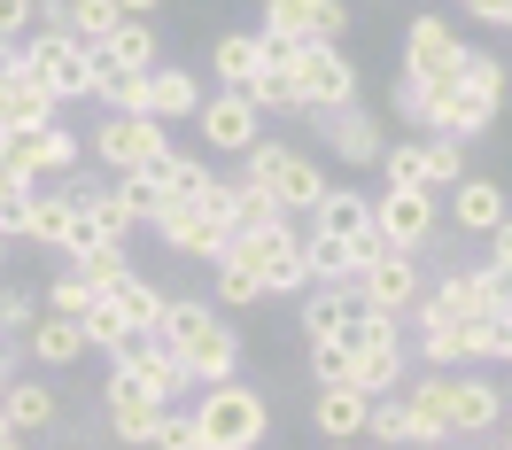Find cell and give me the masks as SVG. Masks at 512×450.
I'll use <instances>...</instances> for the list:
<instances>
[{
    "mask_svg": "<svg viewBox=\"0 0 512 450\" xmlns=\"http://www.w3.org/2000/svg\"><path fill=\"white\" fill-rule=\"evenodd\" d=\"M218 303H233V311H249V303H264V280H256L241 257H218Z\"/></svg>",
    "mask_w": 512,
    "mask_h": 450,
    "instance_id": "obj_41",
    "label": "cell"
},
{
    "mask_svg": "<svg viewBox=\"0 0 512 450\" xmlns=\"http://www.w3.org/2000/svg\"><path fill=\"white\" fill-rule=\"evenodd\" d=\"M404 381H412V350H404V342H388V350H357L350 388H365V396H396Z\"/></svg>",
    "mask_w": 512,
    "mask_h": 450,
    "instance_id": "obj_30",
    "label": "cell"
},
{
    "mask_svg": "<svg viewBox=\"0 0 512 450\" xmlns=\"http://www.w3.org/2000/svg\"><path fill=\"white\" fill-rule=\"evenodd\" d=\"M458 179H466V140L427 132V140H419V187L435 194V187H458Z\"/></svg>",
    "mask_w": 512,
    "mask_h": 450,
    "instance_id": "obj_34",
    "label": "cell"
},
{
    "mask_svg": "<svg viewBox=\"0 0 512 450\" xmlns=\"http://www.w3.org/2000/svg\"><path fill=\"white\" fill-rule=\"evenodd\" d=\"M0 39H32V0H0Z\"/></svg>",
    "mask_w": 512,
    "mask_h": 450,
    "instance_id": "obj_50",
    "label": "cell"
},
{
    "mask_svg": "<svg viewBox=\"0 0 512 450\" xmlns=\"http://www.w3.org/2000/svg\"><path fill=\"white\" fill-rule=\"evenodd\" d=\"M109 194H117V210H125L132 225H156L163 210H171V194H163L156 171H125V179H109Z\"/></svg>",
    "mask_w": 512,
    "mask_h": 450,
    "instance_id": "obj_32",
    "label": "cell"
},
{
    "mask_svg": "<svg viewBox=\"0 0 512 450\" xmlns=\"http://www.w3.org/2000/svg\"><path fill=\"white\" fill-rule=\"evenodd\" d=\"M311 125H319L326 140V156H342V163H381V125L365 117V109H311Z\"/></svg>",
    "mask_w": 512,
    "mask_h": 450,
    "instance_id": "obj_17",
    "label": "cell"
},
{
    "mask_svg": "<svg viewBox=\"0 0 512 450\" xmlns=\"http://www.w3.org/2000/svg\"><path fill=\"white\" fill-rule=\"evenodd\" d=\"M194 109H202V78H194V70H179V63L148 70V117H156V125H179Z\"/></svg>",
    "mask_w": 512,
    "mask_h": 450,
    "instance_id": "obj_24",
    "label": "cell"
},
{
    "mask_svg": "<svg viewBox=\"0 0 512 450\" xmlns=\"http://www.w3.org/2000/svg\"><path fill=\"white\" fill-rule=\"evenodd\" d=\"M101 295H109V311L125 319V334H156L163 303H171V295H163L156 280H148V272H125V280H109Z\"/></svg>",
    "mask_w": 512,
    "mask_h": 450,
    "instance_id": "obj_25",
    "label": "cell"
},
{
    "mask_svg": "<svg viewBox=\"0 0 512 450\" xmlns=\"http://www.w3.org/2000/svg\"><path fill=\"white\" fill-rule=\"evenodd\" d=\"M0 163H8L16 179H32V187H47V179H63L70 163H78V132H70V125L0 132Z\"/></svg>",
    "mask_w": 512,
    "mask_h": 450,
    "instance_id": "obj_8",
    "label": "cell"
},
{
    "mask_svg": "<svg viewBox=\"0 0 512 450\" xmlns=\"http://www.w3.org/2000/svg\"><path fill=\"white\" fill-rule=\"evenodd\" d=\"M505 427V388L481 373H450V435H489Z\"/></svg>",
    "mask_w": 512,
    "mask_h": 450,
    "instance_id": "obj_18",
    "label": "cell"
},
{
    "mask_svg": "<svg viewBox=\"0 0 512 450\" xmlns=\"http://www.w3.org/2000/svg\"><path fill=\"white\" fill-rule=\"evenodd\" d=\"M272 225H288V210H280L264 187L233 179V233H272Z\"/></svg>",
    "mask_w": 512,
    "mask_h": 450,
    "instance_id": "obj_35",
    "label": "cell"
},
{
    "mask_svg": "<svg viewBox=\"0 0 512 450\" xmlns=\"http://www.w3.org/2000/svg\"><path fill=\"white\" fill-rule=\"evenodd\" d=\"M78 334H86V350H117V342H125V319L109 311V295H94V311L78 319Z\"/></svg>",
    "mask_w": 512,
    "mask_h": 450,
    "instance_id": "obj_45",
    "label": "cell"
},
{
    "mask_svg": "<svg viewBox=\"0 0 512 450\" xmlns=\"http://www.w3.org/2000/svg\"><path fill=\"white\" fill-rule=\"evenodd\" d=\"M225 257H241L264 280V295H295L311 288V264H303V218L272 225V233H225Z\"/></svg>",
    "mask_w": 512,
    "mask_h": 450,
    "instance_id": "obj_4",
    "label": "cell"
},
{
    "mask_svg": "<svg viewBox=\"0 0 512 450\" xmlns=\"http://www.w3.org/2000/svg\"><path fill=\"white\" fill-rule=\"evenodd\" d=\"M481 241H489V257H481V264H489L497 280H512V218L497 225V233H481Z\"/></svg>",
    "mask_w": 512,
    "mask_h": 450,
    "instance_id": "obj_49",
    "label": "cell"
},
{
    "mask_svg": "<svg viewBox=\"0 0 512 450\" xmlns=\"http://www.w3.org/2000/svg\"><path fill=\"white\" fill-rule=\"evenodd\" d=\"M24 350H32L47 373H63V365H78V357H86V334H78V319H55V311H39L32 334H24Z\"/></svg>",
    "mask_w": 512,
    "mask_h": 450,
    "instance_id": "obj_28",
    "label": "cell"
},
{
    "mask_svg": "<svg viewBox=\"0 0 512 450\" xmlns=\"http://www.w3.org/2000/svg\"><path fill=\"white\" fill-rule=\"evenodd\" d=\"M427 132H443V140H474V132L497 125V109H505V63L497 55H481V47H466V63H458V78L450 86H427Z\"/></svg>",
    "mask_w": 512,
    "mask_h": 450,
    "instance_id": "obj_1",
    "label": "cell"
},
{
    "mask_svg": "<svg viewBox=\"0 0 512 450\" xmlns=\"http://www.w3.org/2000/svg\"><path fill=\"white\" fill-rule=\"evenodd\" d=\"M24 70H32L55 101H94V86H101V55H86V47L63 39V32H32L24 39Z\"/></svg>",
    "mask_w": 512,
    "mask_h": 450,
    "instance_id": "obj_5",
    "label": "cell"
},
{
    "mask_svg": "<svg viewBox=\"0 0 512 450\" xmlns=\"http://www.w3.org/2000/svg\"><path fill=\"white\" fill-rule=\"evenodd\" d=\"M55 109H63V101L47 94V86H39L32 70H8V78H0V132H32V125H55Z\"/></svg>",
    "mask_w": 512,
    "mask_h": 450,
    "instance_id": "obj_21",
    "label": "cell"
},
{
    "mask_svg": "<svg viewBox=\"0 0 512 450\" xmlns=\"http://www.w3.org/2000/svg\"><path fill=\"white\" fill-rule=\"evenodd\" d=\"M156 419L163 412H109V443L117 450H148L156 443Z\"/></svg>",
    "mask_w": 512,
    "mask_h": 450,
    "instance_id": "obj_46",
    "label": "cell"
},
{
    "mask_svg": "<svg viewBox=\"0 0 512 450\" xmlns=\"http://www.w3.org/2000/svg\"><path fill=\"white\" fill-rule=\"evenodd\" d=\"M94 156L109 163V179H125V171H156L163 156H171V125H156V117H101L94 132Z\"/></svg>",
    "mask_w": 512,
    "mask_h": 450,
    "instance_id": "obj_7",
    "label": "cell"
},
{
    "mask_svg": "<svg viewBox=\"0 0 512 450\" xmlns=\"http://www.w3.org/2000/svg\"><path fill=\"white\" fill-rule=\"evenodd\" d=\"M156 179H163V194H171V202H194V194L210 187V163H202V156H179V148H171V156L156 163Z\"/></svg>",
    "mask_w": 512,
    "mask_h": 450,
    "instance_id": "obj_36",
    "label": "cell"
},
{
    "mask_svg": "<svg viewBox=\"0 0 512 450\" xmlns=\"http://www.w3.org/2000/svg\"><path fill=\"white\" fill-rule=\"evenodd\" d=\"M55 419H63V396L47 381H8L0 388V427H8V435H55Z\"/></svg>",
    "mask_w": 512,
    "mask_h": 450,
    "instance_id": "obj_19",
    "label": "cell"
},
{
    "mask_svg": "<svg viewBox=\"0 0 512 450\" xmlns=\"http://www.w3.org/2000/svg\"><path fill=\"white\" fill-rule=\"evenodd\" d=\"M233 179H249V187H264L288 218H311V202L326 194V171L311 148H295V140H256V148H241V171Z\"/></svg>",
    "mask_w": 512,
    "mask_h": 450,
    "instance_id": "obj_2",
    "label": "cell"
},
{
    "mask_svg": "<svg viewBox=\"0 0 512 450\" xmlns=\"http://www.w3.org/2000/svg\"><path fill=\"white\" fill-rule=\"evenodd\" d=\"M8 70H24V39H0V78Z\"/></svg>",
    "mask_w": 512,
    "mask_h": 450,
    "instance_id": "obj_52",
    "label": "cell"
},
{
    "mask_svg": "<svg viewBox=\"0 0 512 450\" xmlns=\"http://www.w3.org/2000/svg\"><path fill=\"white\" fill-rule=\"evenodd\" d=\"M70 218H78V210H70V194L55 187H39L32 194V210H24V241H39V249H63V233H70Z\"/></svg>",
    "mask_w": 512,
    "mask_h": 450,
    "instance_id": "obj_33",
    "label": "cell"
},
{
    "mask_svg": "<svg viewBox=\"0 0 512 450\" xmlns=\"http://www.w3.org/2000/svg\"><path fill=\"white\" fill-rule=\"evenodd\" d=\"M187 381H202V388L241 381V334H233V326H218V334H210V342L187 357Z\"/></svg>",
    "mask_w": 512,
    "mask_h": 450,
    "instance_id": "obj_31",
    "label": "cell"
},
{
    "mask_svg": "<svg viewBox=\"0 0 512 450\" xmlns=\"http://www.w3.org/2000/svg\"><path fill=\"white\" fill-rule=\"evenodd\" d=\"M0 450H24V435H8V427H0Z\"/></svg>",
    "mask_w": 512,
    "mask_h": 450,
    "instance_id": "obj_53",
    "label": "cell"
},
{
    "mask_svg": "<svg viewBox=\"0 0 512 450\" xmlns=\"http://www.w3.org/2000/svg\"><path fill=\"white\" fill-rule=\"evenodd\" d=\"M350 8L342 0H264V39H288V47H342Z\"/></svg>",
    "mask_w": 512,
    "mask_h": 450,
    "instance_id": "obj_10",
    "label": "cell"
},
{
    "mask_svg": "<svg viewBox=\"0 0 512 450\" xmlns=\"http://www.w3.org/2000/svg\"><path fill=\"white\" fill-rule=\"evenodd\" d=\"M194 125H202V148H218V156H241V148H256V140H264V109H256L249 94L218 86V94H202Z\"/></svg>",
    "mask_w": 512,
    "mask_h": 450,
    "instance_id": "obj_11",
    "label": "cell"
},
{
    "mask_svg": "<svg viewBox=\"0 0 512 450\" xmlns=\"http://www.w3.org/2000/svg\"><path fill=\"white\" fill-rule=\"evenodd\" d=\"M0 264H8V233H0Z\"/></svg>",
    "mask_w": 512,
    "mask_h": 450,
    "instance_id": "obj_55",
    "label": "cell"
},
{
    "mask_svg": "<svg viewBox=\"0 0 512 450\" xmlns=\"http://www.w3.org/2000/svg\"><path fill=\"white\" fill-rule=\"evenodd\" d=\"M32 179H16L8 163H0V233H24V210H32Z\"/></svg>",
    "mask_w": 512,
    "mask_h": 450,
    "instance_id": "obj_44",
    "label": "cell"
},
{
    "mask_svg": "<svg viewBox=\"0 0 512 450\" xmlns=\"http://www.w3.org/2000/svg\"><path fill=\"white\" fill-rule=\"evenodd\" d=\"M101 63L109 70H156L163 63L156 55V24H148V16H117L109 39H101Z\"/></svg>",
    "mask_w": 512,
    "mask_h": 450,
    "instance_id": "obj_26",
    "label": "cell"
},
{
    "mask_svg": "<svg viewBox=\"0 0 512 450\" xmlns=\"http://www.w3.org/2000/svg\"><path fill=\"white\" fill-rule=\"evenodd\" d=\"M264 427H272V404H264V388H249V381H218V388H202V404H194L202 450H256Z\"/></svg>",
    "mask_w": 512,
    "mask_h": 450,
    "instance_id": "obj_3",
    "label": "cell"
},
{
    "mask_svg": "<svg viewBox=\"0 0 512 450\" xmlns=\"http://www.w3.org/2000/svg\"><path fill=\"white\" fill-rule=\"evenodd\" d=\"M295 101H303V117L311 109H350L357 101V63L342 47H295Z\"/></svg>",
    "mask_w": 512,
    "mask_h": 450,
    "instance_id": "obj_9",
    "label": "cell"
},
{
    "mask_svg": "<svg viewBox=\"0 0 512 450\" xmlns=\"http://www.w3.org/2000/svg\"><path fill=\"white\" fill-rule=\"evenodd\" d=\"M109 450H117V443H109Z\"/></svg>",
    "mask_w": 512,
    "mask_h": 450,
    "instance_id": "obj_59",
    "label": "cell"
},
{
    "mask_svg": "<svg viewBox=\"0 0 512 450\" xmlns=\"http://www.w3.org/2000/svg\"><path fill=\"white\" fill-rule=\"evenodd\" d=\"M148 450H202V435H194V404H163L156 443H148Z\"/></svg>",
    "mask_w": 512,
    "mask_h": 450,
    "instance_id": "obj_43",
    "label": "cell"
},
{
    "mask_svg": "<svg viewBox=\"0 0 512 450\" xmlns=\"http://www.w3.org/2000/svg\"><path fill=\"white\" fill-rule=\"evenodd\" d=\"M466 16H481V24H505V32H512V0H466Z\"/></svg>",
    "mask_w": 512,
    "mask_h": 450,
    "instance_id": "obj_51",
    "label": "cell"
},
{
    "mask_svg": "<svg viewBox=\"0 0 512 450\" xmlns=\"http://www.w3.org/2000/svg\"><path fill=\"white\" fill-rule=\"evenodd\" d=\"M94 280H86V272H63V280H47V303H39V311H55V319H86V311H94Z\"/></svg>",
    "mask_w": 512,
    "mask_h": 450,
    "instance_id": "obj_38",
    "label": "cell"
},
{
    "mask_svg": "<svg viewBox=\"0 0 512 450\" xmlns=\"http://www.w3.org/2000/svg\"><path fill=\"white\" fill-rule=\"evenodd\" d=\"M443 450H450V443H443Z\"/></svg>",
    "mask_w": 512,
    "mask_h": 450,
    "instance_id": "obj_60",
    "label": "cell"
},
{
    "mask_svg": "<svg viewBox=\"0 0 512 450\" xmlns=\"http://www.w3.org/2000/svg\"><path fill=\"white\" fill-rule=\"evenodd\" d=\"M396 396H404L412 450H443L450 443V373H419V381H404Z\"/></svg>",
    "mask_w": 512,
    "mask_h": 450,
    "instance_id": "obj_14",
    "label": "cell"
},
{
    "mask_svg": "<svg viewBox=\"0 0 512 450\" xmlns=\"http://www.w3.org/2000/svg\"><path fill=\"white\" fill-rule=\"evenodd\" d=\"M32 319H39L32 288H0V334H32Z\"/></svg>",
    "mask_w": 512,
    "mask_h": 450,
    "instance_id": "obj_47",
    "label": "cell"
},
{
    "mask_svg": "<svg viewBox=\"0 0 512 450\" xmlns=\"http://www.w3.org/2000/svg\"><path fill=\"white\" fill-rule=\"evenodd\" d=\"M505 450H512V412H505Z\"/></svg>",
    "mask_w": 512,
    "mask_h": 450,
    "instance_id": "obj_54",
    "label": "cell"
},
{
    "mask_svg": "<svg viewBox=\"0 0 512 450\" xmlns=\"http://www.w3.org/2000/svg\"><path fill=\"white\" fill-rule=\"evenodd\" d=\"M326 450H357V443H326Z\"/></svg>",
    "mask_w": 512,
    "mask_h": 450,
    "instance_id": "obj_56",
    "label": "cell"
},
{
    "mask_svg": "<svg viewBox=\"0 0 512 450\" xmlns=\"http://www.w3.org/2000/svg\"><path fill=\"white\" fill-rule=\"evenodd\" d=\"M427 101H435V94L419 86L412 70H404V78H396V117H412V125H427Z\"/></svg>",
    "mask_w": 512,
    "mask_h": 450,
    "instance_id": "obj_48",
    "label": "cell"
},
{
    "mask_svg": "<svg viewBox=\"0 0 512 450\" xmlns=\"http://www.w3.org/2000/svg\"><path fill=\"white\" fill-rule=\"evenodd\" d=\"M156 233H163V249H179V257H210V264H218L233 225H225L218 210H202V202H171V210L156 218Z\"/></svg>",
    "mask_w": 512,
    "mask_h": 450,
    "instance_id": "obj_16",
    "label": "cell"
},
{
    "mask_svg": "<svg viewBox=\"0 0 512 450\" xmlns=\"http://www.w3.org/2000/svg\"><path fill=\"white\" fill-rule=\"evenodd\" d=\"M256 63H264V32H218L210 39V70H218V86H233V94H249Z\"/></svg>",
    "mask_w": 512,
    "mask_h": 450,
    "instance_id": "obj_29",
    "label": "cell"
},
{
    "mask_svg": "<svg viewBox=\"0 0 512 450\" xmlns=\"http://www.w3.org/2000/svg\"><path fill=\"white\" fill-rule=\"evenodd\" d=\"M350 373H357L350 342H311V381L319 388H350Z\"/></svg>",
    "mask_w": 512,
    "mask_h": 450,
    "instance_id": "obj_42",
    "label": "cell"
},
{
    "mask_svg": "<svg viewBox=\"0 0 512 450\" xmlns=\"http://www.w3.org/2000/svg\"><path fill=\"white\" fill-rule=\"evenodd\" d=\"M218 311H210V303H187V295H179V303H163V319H156V342L171 357H179V365H187L194 350H202V342H210V334H218Z\"/></svg>",
    "mask_w": 512,
    "mask_h": 450,
    "instance_id": "obj_22",
    "label": "cell"
},
{
    "mask_svg": "<svg viewBox=\"0 0 512 450\" xmlns=\"http://www.w3.org/2000/svg\"><path fill=\"white\" fill-rule=\"evenodd\" d=\"M342 288L357 295V311H388V319H412V303H419V257H404V249H381V257H365V264H357Z\"/></svg>",
    "mask_w": 512,
    "mask_h": 450,
    "instance_id": "obj_6",
    "label": "cell"
},
{
    "mask_svg": "<svg viewBox=\"0 0 512 450\" xmlns=\"http://www.w3.org/2000/svg\"><path fill=\"white\" fill-rule=\"evenodd\" d=\"M373 225H381V241L388 249H404V257H419L427 249V233H435V194H419V187H388L381 202H373Z\"/></svg>",
    "mask_w": 512,
    "mask_h": 450,
    "instance_id": "obj_13",
    "label": "cell"
},
{
    "mask_svg": "<svg viewBox=\"0 0 512 450\" xmlns=\"http://www.w3.org/2000/svg\"><path fill=\"white\" fill-rule=\"evenodd\" d=\"M512 218V202H505V187H497V179H474V171H466V179H458V187H450V225H458V233H497V225Z\"/></svg>",
    "mask_w": 512,
    "mask_h": 450,
    "instance_id": "obj_20",
    "label": "cell"
},
{
    "mask_svg": "<svg viewBox=\"0 0 512 450\" xmlns=\"http://www.w3.org/2000/svg\"><path fill=\"white\" fill-rule=\"evenodd\" d=\"M458 63H466V39L450 32L443 16H412L404 24V70H412L419 86H450Z\"/></svg>",
    "mask_w": 512,
    "mask_h": 450,
    "instance_id": "obj_12",
    "label": "cell"
},
{
    "mask_svg": "<svg viewBox=\"0 0 512 450\" xmlns=\"http://www.w3.org/2000/svg\"><path fill=\"white\" fill-rule=\"evenodd\" d=\"M350 326H357L350 288H311L303 295V334H311V342H350Z\"/></svg>",
    "mask_w": 512,
    "mask_h": 450,
    "instance_id": "obj_27",
    "label": "cell"
},
{
    "mask_svg": "<svg viewBox=\"0 0 512 450\" xmlns=\"http://www.w3.org/2000/svg\"><path fill=\"white\" fill-rule=\"evenodd\" d=\"M109 365H125V373H140V381L156 388V404H179V396H187V365H179V357L163 350L156 334H125V342H117V350H109Z\"/></svg>",
    "mask_w": 512,
    "mask_h": 450,
    "instance_id": "obj_15",
    "label": "cell"
},
{
    "mask_svg": "<svg viewBox=\"0 0 512 450\" xmlns=\"http://www.w3.org/2000/svg\"><path fill=\"white\" fill-rule=\"evenodd\" d=\"M70 272H86L94 288H109V280H125V272H132V257H125V241H94L86 257H70Z\"/></svg>",
    "mask_w": 512,
    "mask_h": 450,
    "instance_id": "obj_40",
    "label": "cell"
},
{
    "mask_svg": "<svg viewBox=\"0 0 512 450\" xmlns=\"http://www.w3.org/2000/svg\"><path fill=\"white\" fill-rule=\"evenodd\" d=\"M101 404H109V412H163L156 388L140 381V373H125V365H109V381H101Z\"/></svg>",
    "mask_w": 512,
    "mask_h": 450,
    "instance_id": "obj_37",
    "label": "cell"
},
{
    "mask_svg": "<svg viewBox=\"0 0 512 450\" xmlns=\"http://www.w3.org/2000/svg\"><path fill=\"white\" fill-rule=\"evenodd\" d=\"M0 342H8V334H0Z\"/></svg>",
    "mask_w": 512,
    "mask_h": 450,
    "instance_id": "obj_58",
    "label": "cell"
},
{
    "mask_svg": "<svg viewBox=\"0 0 512 450\" xmlns=\"http://www.w3.org/2000/svg\"><path fill=\"white\" fill-rule=\"evenodd\" d=\"M365 435L388 450H412V427H404V396H373V412H365Z\"/></svg>",
    "mask_w": 512,
    "mask_h": 450,
    "instance_id": "obj_39",
    "label": "cell"
},
{
    "mask_svg": "<svg viewBox=\"0 0 512 450\" xmlns=\"http://www.w3.org/2000/svg\"><path fill=\"white\" fill-rule=\"evenodd\" d=\"M481 450H505V443H481Z\"/></svg>",
    "mask_w": 512,
    "mask_h": 450,
    "instance_id": "obj_57",
    "label": "cell"
},
{
    "mask_svg": "<svg viewBox=\"0 0 512 450\" xmlns=\"http://www.w3.org/2000/svg\"><path fill=\"white\" fill-rule=\"evenodd\" d=\"M365 412H373L365 388H319V396H311V427H319L326 443H357V435H365Z\"/></svg>",
    "mask_w": 512,
    "mask_h": 450,
    "instance_id": "obj_23",
    "label": "cell"
}]
</instances>
